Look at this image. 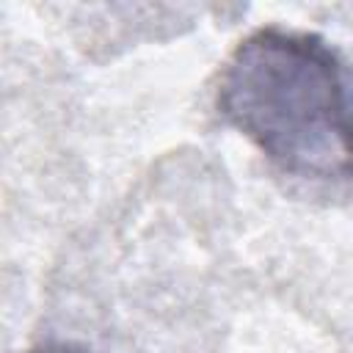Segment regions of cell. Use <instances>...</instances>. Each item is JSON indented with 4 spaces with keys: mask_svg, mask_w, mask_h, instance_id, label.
Listing matches in <instances>:
<instances>
[{
    "mask_svg": "<svg viewBox=\"0 0 353 353\" xmlns=\"http://www.w3.org/2000/svg\"><path fill=\"white\" fill-rule=\"evenodd\" d=\"M215 105L281 174L353 199V66L320 33L262 25L226 55Z\"/></svg>",
    "mask_w": 353,
    "mask_h": 353,
    "instance_id": "cell-1",
    "label": "cell"
},
{
    "mask_svg": "<svg viewBox=\"0 0 353 353\" xmlns=\"http://www.w3.org/2000/svg\"><path fill=\"white\" fill-rule=\"evenodd\" d=\"M28 353H88V350H83L80 345H72V342H41V345L30 347Z\"/></svg>",
    "mask_w": 353,
    "mask_h": 353,
    "instance_id": "cell-2",
    "label": "cell"
}]
</instances>
